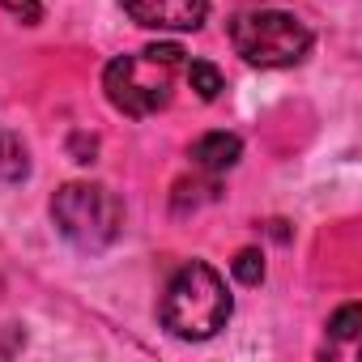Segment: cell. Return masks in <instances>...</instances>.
<instances>
[{"mask_svg": "<svg viewBox=\"0 0 362 362\" xmlns=\"http://www.w3.org/2000/svg\"><path fill=\"white\" fill-rule=\"evenodd\" d=\"M235 303L226 294V281L218 269H209L205 260H188L184 269H175L162 303H158V320L170 337L179 341H209L226 328Z\"/></svg>", "mask_w": 362, "mask_h": 362, "instance_id": "cell-1", "label": "cell"}, {"mask_svg": "<svg viewBox=\"0 0 362 362\" xmlns=\"http://www.w3.org/2000/svg\"><path fill=\"white\" fill-rule=\"evenodd\" d=\"M179 69H184V52L175 43H158V47H145V52H132V56H115L103 69L107 103L115 111L132 115V119L158 115L170 103Z\"/></svg>", "mask_w": 362, "mask_h": 362, "instance_id": "cell-2", "label": "cell"}, {"mask_svg": "<svg viewBox=\"0 0 362 362\" xmlns=\"http://www.w3.org/2000/svg\"><path fill=\"white\" fill-rule=\"evenodd\" d=\"M52 222L56 230L81 247V252H103L124 235V205L111 188L103 184H64L52 197Z\"/></svg>", "mask_w": 362, "mask_h": 362, "instance_id": "cell-3", "label": "cell"}, {"mask_svg": "<svg viewBox=\"0 0 362 362\" xmlns=\"http://www.w3.org/2000/svg\"><path fill=\"white\" fill-rule=\"evenodd\" d=\"M230 43L256 69H294L311 52V30L286 9H247L230 22Z\"/></svg>", "mask_w": 362, "mask_h": 362, "instance_id": "cell-4", "label": "cell"}, {"mask_svg": "<svg viewBox=\"0 0 362 362\" xmlns=\"http://www.w3.org/2000/svg\"><path fill=\"white\" fill-rule=\"evenodd\" d=\"M119 5L145 30H197L209 18V0H119Z\"/></svg>", "mask_w": 362, "mask_h": 362, "instance_id": "cell-5", "label": "cell"}, {"mask_svg": "<svg viewBox=\"0 0 362 362\" xmlns=\"http://www.w3.org/2000/svg\"><path fill=\"white\" fill-rule=\"evenodd\" d=\"M239 153H243V141H239L235 132H205V136H197L192 149H188L192 166L205 170V175H222V170H230V166L239 162Z\"/></svg>", "mask_w": 362, "mask_h": 362, "instance_id": "cell-6", "label": "cell"}, {"mask_svg": "<svg viewBox=\"0 0 362 362\" xmlns=\"http://www.w3.org/2000/svg\"><path fill=\"white\" fill-rule=\"evenodd\" d=\"M30 175V149L26 141L0 124V184H22V179Z\"/></svg>", "mask_w": 362, "mask_h": 362, "instance_id": "cell-7", "label": "cell"}, {"mask_svg": "<svg viewBox=\"0 0 362 362\" xmlns=\"http://www.w3.org/2000/svg\"><path fill=\"white\" fill-rule=\"evenodd\" d=\"M184 77H188V86L197 90V98L201 103H214L218 94H222V73H218V64H209V60H192V64H184Z\"/></svg>", "mask_w": 362, "mask_h": 362, "instance_id": "cell-8", "label": "cell"}, {"mask_svg": "<svg viewBox=\"0 0 362 362\" xmlns=\"http://www.w3.org/2000/svg\"><path fill=\"white\" fill-rule=\"evenodd\" d=\"M230 273H235L243 286H260V281H264V256H260L256 247H243V252L230 260Z\"/></svg>", "mask_w": 362, "mask_h": 362, "instance_id": "cell-9", "label": "cell"}, {"mask_svg": "<svg viewBox=\"0 0 362 362\" xmlns=\"http://www.w3.org/2000/svg\"><path fill=\"white\" fill-rule=\"evenodd\" d=\"M358 315H362V311H358V303H345V307L328 320V332H332V337H341V341H354V337H358Z\"/></svg>", "mask_w": 362, "mask_h": 362, "instance_id": "cell-10", "label": "cell"}, {"mask_svg": "<svg viewBox=\"0 0 362 362\" xmlns=\"http://www.w3.org/2000/svg\"><path fill=\"white\" fill-rule=\"evenodd\" d=\"M0 5H5L13 18H22L26 26H35V22H43V5L39 0H0Z\"/></svg>", "mask_w": 362, "mask_h": 362, "instance_id": "cell-11", "label": "cell"}]
</instances>
